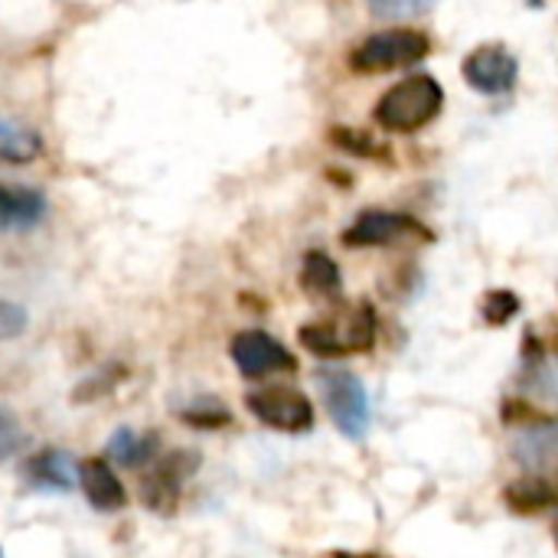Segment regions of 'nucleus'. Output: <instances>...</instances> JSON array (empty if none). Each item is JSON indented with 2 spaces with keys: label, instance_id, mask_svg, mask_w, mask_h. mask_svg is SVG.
<instances>
[{
  "label": "nucleus",
  "instance_id": "nucleus-1",
  "mask_svg": "<svg viewBox=\"0 0 558 558\" xmlns=\"http://www.w3.org/2000/svg\"><path fill=\"white\" fill-rule=\"evenodd\" d=\"M445 105V88L438 85L435 75H409L399 85H392L379 105H376V121L379 128L392 131V134H412L418 128H425L428 121H435L441 114Z\"/></svg>",
  "mask_w": 558,
  "mask_h": 558
},
{
  "label": "nucleus",
  "instance_id": "nucleus-2",
  "mask_svg": "<svg viewBox=\"0 0 558 558\" xmlns=\"http://www.w3.org/2000/svg\"><path fill=\"white\" fill-rule=\"evenodd\" d=\"M428 52H432V39L422 29L399 26V29L373 33L366 43H360L350 52V65L356 72H389V69L422 62Z\"/></svg>",
  "mask_w": 558,
  "mask_h": 558
},
{
  "label": "nucleus",
  "instance_id": "nucleus-3",
  "mask_svg": "<svg viewBox=\"0 0 558 558\" xmlns=\"http://www.w3.org/2000/svg\"><path fill=\"white\" fill-rule=\"evenodd\" d=\"M317 386H320V396L327 402L333 425L347 438L360 441L369 428V399H366L363 383L347 369H320Z\"/></svg>",
  "mask_w": 558,
  "mask_h": 558
},
{
  "label": "nucleus",
  "instance_id": "nucleus-4",
  "mask_svg": "<svg viewBox=\"0 0 558 558\" xmlns=\"http://www.w3.org/2000/svg\"><path fill=\"white\" fill-rule=\"evenodd\" d=\"M245 405H248V412L262 425H268L275 432L301 435V432H311L314 428V405H311V399L301 389H291V386H265L258 392H248L245 396Z\"/></svg>",
  "mask_w": 558,
  "mask_h": 558
},
{
  "label": "nucleus",
  "instance_id": "nucleus-5",
  "mask_svg": "<svg viewBox=\"0 0 558 558\" xmlns=\"http://www.w3.org/2000/svg\"><path fill=\"white\" fill-rule=\"evenodd\" d=\"M196 471V454L193 451H173L157 461V468L141 481V500L150 513L170 517L180 507L183 497V481Z\"/></svg>",
  "mask_w": 558,
  "mask_h": 558
},
{
  "label": "nucleus",
  "instance_id": "nucleus-6",
  "mask_svg": "<svg viewBox=\"0 0 558 558\" xmlns=\"http://www.w3.org/2000/svg\"><path fill=\"white\" fill-rule=\"evenodd\" d=\"M412 235H418L422 242L432 239V232L415 216L389 213V209H369L343 232V242L350 248H376V245H396V242L412 239Z\"/></svg>",
  "mask_w": 558,
  "mask_h": 558
},
{
  "label": "nucleus",
  "instance_id": "nucleus-7",
  "mask_svg": "<svg viewBox=\"0 0 558 558\" xmlns=\"http://www.w3.org/2000/svg\"><path fill=\"white\" fill-rule=\"evenodd\" d=\"M229 353H232V363L239 366V373L248 379H262L271 373H291L298 366V360L288 353V347H281L275 337H268L262 330L235 333L229 343Z\"/></svg>",
  "mask_w": 558,
  "mask_h": 558
},
{
  "label": "nucleus",
  "instance_id": "nucleus-8",
  "mask_svg": "<svg viewBox=\"0 0 558 558\" xmlns=\"http://www.w3.org/2000/svg\"><path fill=\"white\" fill-rule=\"evenodd\" d=\"M520 65L507 46H477L464 59V78L481 95H507L517 85Z\"/></svg>",
  "mask_w": 558,
  "mask_h": 558
},
{
  "label": "nucleus",
  "instance_id": "nucleus-9",
  "mask_svg": "<svg viewBox=\"0 0 558 558\" xmlns=\"http://www.w3.org/2000/svg\"><path fill=\"white\" fill-rule=\"evenodd\" d=\"M513 461L523 471L549 474L558 468V422H539L513 438Z\"/></svg>",
  "mask_w": 558,
  "mask_h": 558
},
{
  "label": "nucleus",
  "instance_id": "nucleus-10",
  "mask_svg": "<svg viewBox=\"0 0 558 558\" xmlns=\"http://www.w3.org/2000/svg\"><path fill=\"white\" fill-rule=\"evenodd\" d=\"M78 487L85 500L101 513H118L128 504V494L105 458H88L78 464Z\"/></svg>",
  "mask_w": 558,
  "mask_h": 558
},
{
  "label": "nucleus",
  "instance_id": "nucleus-11",
  "mask_svg": "<svg viewBox=\"0 0 558 558\" xmlns=\"http://www.w3.org/2000/svg\"><path fill=\"white\" fill-rule=\"evenodd\" d=\"M49 213V203L33 186H0V232L36 229Z\"/></svg>",
  "mask_w": 558,
  "mask_h": 558
},
{
  "label": "nucleus",
  "instance_id": "nucleus-12",
  "mask_svg": "<svg viewBox=\"0 0 558 558\" xmlns=\"http://www.w3.org/2000/svg\"><path fill=\"white\" fill-rule=\"evenodd\" d=\"M504 504L513 510V513H539V510H549L558 507V481L549 477H523V481H513L507 490H504Z\"/></svg>",
  "mask_w": 558,
  "mask_h": 558
},
{
  "label": "nucleus",
  "instance_id": "nucleus-13",
  "mask_svg": "<svg viewBox=\"0 0 558 558\" xmlns=\"http://www.w3.org/2000/svg\"><path fill=\"white\" fill-rule=\"evenodd\" d=\"M23 477H29L36 487H46V490H72L75 471H72L69 454H62V451H39V454H33L23 464Z\"/></svg>",
  "mask_w": 558,
  "mask_h": 558
},
{
  "label": "nucleus",
  "instance_id": "nucleus-14",
  "mask_svg": "<svg viewBox=\"0 0 558 558\" xmlns=\"http://www.w3.org/2000/svg\"><path fill=\"white\" fill-rule=\"evenodd\" d=\"M301 284H304L307 294L330 301V298H340L343 278H340L337 262L327 252H307L304 265H301Z\"/></svg>",
  "mask_w": 558,
  "mask_h": 558
},
{
  "label": "nucleus",
  "instance_id": "nucleus-15",
  "mask_svg": "<svg viewBox=\"0 0 558 558\" xmlns=\"http://www.w3.org/2000/svg\"><path fill=\"white\" fill-rule=\"evenodd\" d=\"M39 154H43V137L33 128L0 118V160L3 163H33Z\"/></svg>",
  "mask_w": 558,
  "mask_h": 558
},
{
  "label": "nucleus",
  "instance_id": "nucleus-16",
  "mask_svg": "<svg viewBox=\"0 0 558 558\" xmlns=\"http://www.w3.org/2000/svg\"><path fill=\"white\" fill-rule=\"evenodd\" d=\"M347 353H366L376 343V314L369 304H356L343 314V324H333Z\"/></svg>",
  "mask_w": 558,
  "mask_h": 558
},
{
  "label": "nucleus",
  "instance_id": "nucleus-17",
  "mask_svg": "<svg viewBox=\"0 0 558 558\" xmlns=\"http://www.w3.org/2000/svg\"><path fill=\"white\" fill-rule=\"evenodd\" d=\"M108 454L114 464L121 468H144L154 454H157V438L154 435H141L131 428L114 432V438L108 441Z\"/></svg>",
  "mask_w": 558,
  "mask_h": 558
},
{
  "label": "nucleus",
  "instance_id": "nucleus-18",
  "mask_svg": "<svg viewBox=\"0 0 558 558\" xmlns=\"http://www.w3.org/2000/svg\"><path fill=\"white\" fill-rule=\"evenodd\" d=\"M298 340H301L304 350H311V353L320 356V360L347 356V350H343V343H340L333 324H304V327L298 330Z\"/></svg>",
  "mask_w": 558,
  "mask_h": 558
},
{
  "label": "nucleus",
  "instance_id": "nucleus-19",
  "mask_svg": "<svg viewBox=\"0 0 558 558\" xmlns=\"http://www.w3.org/2000/svg\"><path fill=\"white\" fill-rule=\"evenodd\" d=\"M330 141L337 147H343L347 154H353V157H369V160H386L389 157V150L376 137H369L366 131H360V128H333L330 131Z\"/></svg>",
  "mask_w": 558,
  "mask_h": 558
},
{
  "label": "nucleus",
  "instance_id": "nucleus-20",
  "mask_svg": "<svg viewBox=\"0 0 558 558\" xmlns=\"http://www.w3.org/2000/svg\"><path fill=\"white\" fill-rule=\"evenodd\" d=\"M520 314V298L513 291H490L484 298V320L494 324V327H504L510 324L513 317Z\"/></svg>",
  "mask_w": 558,
  "mask_h": 558
},
{
  "label": "nucleus",
  "instance_id": "nucleus-21",
  "mask_svg": "<svg viewBox=\"0 0 558 558\" xmlns=\"http://www.w3.org/2000/svg\"><path fill=\"white\" fill-rule=\"evenodd\" d=\"M366 3L383 20H405V16L425 13L435 0H366Z\"/></svg>",
  "mask_w": 558,
  "mask_h": 558
},
{
  "label": "nucleus",
  "instance_id": "nucleus-22",
  "mask_svg": "<svg viewBox=\"0 0 558 558\" xmlns=\"http://www.w3.org/2000/svg\"><path fill=\"white\" fill-rule=\"evenodd\" d=\"M26 327H29V314L20 304L0 298V343L3 340H16Z\"/></svg>",
  "mask_w": 558,
  "mask_h": 558
},
{
  "label": "nucleus",
  "instance_id": "nucleus-23",
  "mask_svg": "<svg viewBox=\"0 0 558 558\" xmlns=\"http://www.w3.org/2000/svg\"><path fill=\"white\" fill-rule=\"evenodd\" d=\"M530 389L546 399V402H556L558 405V360H549V363H539L533 379H530Z\"/></svg>",
  "mask_w": 558,
  "mask_h": 558
},
{
  "label": "nucleus",
  "instance_id": "nucleus-24",
  "mask_svg": "<svg viewBox=\"0 0 558 558\" xmlns=\"http://www.w3.org/2000/svg\"><path fill=\"white\" fill-rule=\"evenodd\" d=\"M183 418H186L190 425H199V428H209V432H213V428H219V425L229 422V412H226L219 402H199V405L186 409Z\"/></svg>",
  "mask_w": 558,
  "mask_h": 558
},
{
  "label": "nucleus",
  "instance_id": "nucleus-25",
  "mask_svg": "<svg viewBox=\"0 0 558 558\" xmlns=\"http://www.w3.org/2000/svg\"><path fill=\"white\" fill-rule=\"evenodd\" d=\"M20 441H23L20 422H16L7 409H0V461L10 458V454L20 448Z\"/></svg>",
  "mask_w": 558,
  "mask_h": 558
},
{
  "label": "nucleus",
  "instance_id": "nucleus-26",
  "mask_svg": "<svg viewBox=\"0 0 558 558\" xmlns=\"http://www.w3.org/2000/svg\"><path fill=\"white\" fill-rule=\"evenodd\" d=\"M324 558H373V556H356V553H330V556Z\"/></svg>",
  "mask_w": 558,
  "mask_h": 558
},
{
  "label": "nucleus",
  "instance_id": "nucleus-27",
  "mask_svg": "<svg viewBox=\"0 0 558 558\" xmlns=\"http://www.w3.org/2000/svg\"><path fill=\"white\" fill-rule=\"evenodd\" d=\"M553 533H556V546H558V520H556V530H553Z\"/></svg>",
  "mask_w": 558,
  "mask_h": 558
},
{
  "label": "nucleus",
  "instance_id": "nucleus-28",
  "mask_svg": "<svg viewBox=\"0 0 558 558\" xmlns=\"http://www.w3.org/2000/svg\"><path fill=\"white\" fill-rule=\"evenodd\" d=\"M0 558H3V553H0Z\"/></svg>",
  "mask_w": 558,
  "mask_h": 558
}]
</instances>
